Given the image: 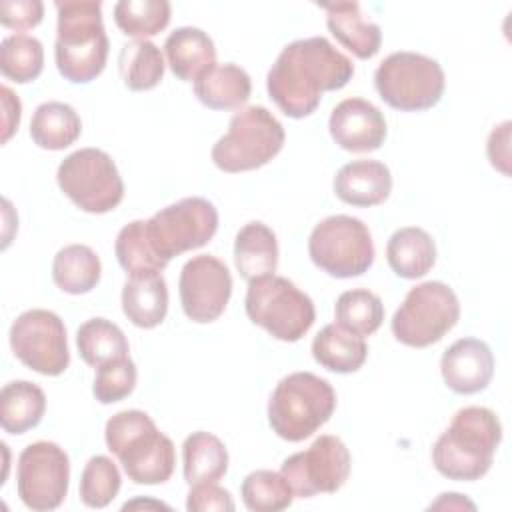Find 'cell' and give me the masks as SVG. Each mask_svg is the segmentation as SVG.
I'll use <instances>...</instances> for the list:
<instances>
[{
	"label": "cell",
	"instance_id": "6da1fadb",
	"mask_svg": "<svg viewBox=\"0 0 512 512\" xmlns=\"http://www.w3.org/2000/svg\"><path fill=\"white\" fill-rule=\"evenodd\" d=\"M354 64L324 36L294 40L282 48L266 76L274 104L290 118L310 116L324 92L344 88Z\"/></svg>",
	"mask_w": 512,
	"mask_h": 512
},
{
	"label": "cell",
	"instance_id": "7a4b0ae2",
	"mask_svg": "<svg viewBox=\"0 0 512 512\" xmlns=\"http://www.w3.org/2000/svg\"><path fill=\"white\" fill-rule=\"evenodd\" d=\"M500 440L502 424L490 408H460L434 442L432 464L448 480H480L490 470Z\"/></svg>",
	"mask_w": 512,
	"mask_h": 512
},
{
	"label": "cell",
	"instance_id": "3957f363",
	"mask_svg": "<svg viewBox=\"0 0 512 512\" xmlns=\"http://www.w3.org/2000/svg\"><path fill=\"white\" fill-rule=\"evenodd\" d=\"M108 450L120 460L134 484H164L176 464L172 440L142 410H122L104 428Z\"/></svg>",
	"mask_w": 512,
	"mask_h": 512
},
{
	"label": "cell",
	"instance_id": "277c9868",
	"mask_svg": "<svg viewBox=\"0 0 512 512\" xmlns=\"http://www.w3.org/2000/svg\"><path fill=\"white\" fill-rule=\"evenodd\" d=\"M58 34L54 58L58 72L74 84L94 80L106 66L108 36L100 2H56Z\"/></svg>",
	"mask_w": 512,
	"mask_h": 512
},
{
	"label": "cell",
	"instance_id": "5b68a950",
	"mask_svg": "<svg viewBox=\"0 0 512 512\" xmlns=\"http://www.w3.org/2000/svg\"><path fill=\"white\" fill-rule=\"evenodd\" d=\"M336 408L332 384L312 372H292L284 376L270 400V428L288 442H302L324 426Z\"/></svg>",
	"mask_w": 512,
	"mask_h": 512
},
{
	"label": "cell",
	"instance_id": "8992f818",
	"mask_svg": "<svg viewBox=\"0 0 512 512\" xmlns=\"http://www.w3.org/2000/svg\"><path fill=\"white\" fill-rule=\"evenodd\" d=\"M284 140V126L268 108L248 106L230 118L228 132L212 146V162L230 174L256 170L282 150Z\"/></svg>",
	"mask_w": 512,
	"mask_h": 512
},
{
	"label": "cell",
	"instance_id": "52a82bcc",
	"mask_svg": "<svg viewBox=\"0 0 512 512\" xmlns=\"http://www.w3.org/2000/svg\"><path fill=\"white\" fill-rule=\"evenodd\" d=\"M244 308L254 324L282 342H298L316 320L312 298L274 274L248 282Z\"/></svg>",
	"mask_w": 512,
	"mask_h": 512
},
{
	"label": "cell",
	"instance_id": "ba28073f",
	"mask_svg": "<svg viewBox=\"0 0 512 512\" xmlns=\"http://www.w3.org/2000/svg\"><path fill=\"white\" fill-rule=\"evenodd\" d=\"M442 66L418 52H392L376 72L374 86L380 98L394 110L418 112L436 106L444 94Z\"/></svg>",
	"mask_w": 512,
	"mask_h": 512
},
{
	"label": "cell",
	"instance_id": "9c48e42d",
	"mask_svg": "<svg viewBox=\"0 0 512 512\" xmlns=\"http://www.w3.org/2000/svg\"><path fill=\"white\" fill-rule=\"evenodd\" d=\"M460 318V302L454 290L438 280L422 282L408 290L392 316V334L412 348H426L442 340Z\"/></svg>",
	"mask_w": 512,
	"mask_h": 512
},
{
	"label": "cell",
	"instance_id": "30bf717a",
	"mask_svg": "<svg viewBox=\"0 0 512 512\" xmlns=\"http://www.w3.org/2000/svg\"><path fill=\"white\" fill-rule=\"evenodd\" d=\"M308 254L322 272L334 278H352L372 266L374 242L360 218L334 214L318 222L310 232Z\"/></svg>",
	"mask_w": 512,
	"mask_h": 512
},
{
	"label": "cell",
	"instance_id": "8fae6325",
	"mask_svg": "<svg viewBox=\"0 0 512 512\" xmlns=\"http://www.w3.org/2000/svg\"><path fill=\"white\" fill-rule=\"evenodd\" d=\"M60 190L84 212L106 214L124 198V182L114 160L100 148L68 154L56 172Z\"/></svg>",
	"mask_w": 512,
	"mask_h": 512
},
{
	"label": "cell",
	"instance_id": "7c38bea8",
	"mask_svg": "<svg viewBox=\"0 0 512 512\" xmlns=\"http://www.w3.org/2000/svg\"><path fill=\"white\" fill-rule=\"evenodd\" d=\"M216 230L218 212L214 204L202 196L182 198L146 220L148 240L164 262L204 246Z\"/></svg>",
	"mask_w": 512,
	"mask_h": 512
},
{
	"label": "cell",
	"instance_id": "4fadbf2b",
	"mask_svg": "<svg viewBox=\"0 0 512 512\" xmlns=\"http://www.w3.org/2000/svg\"><path fill=\"white\" fill-rule=\"evenodd\" d=\"M10 348L26 368L44 376H60L70 364L64 322L44 308L26 310L12 322Z\"/></svg>",
	"mask_w": 512,
	"mask_h": 512
},
{
	"label": "cell",
	"instance_id": "5bb4252c",
	"mask_svg": "<svg viewBox=\"0 0 512 512\" xmlns=\"http://www.w3.org/2000/svg\"><path fill=\"white\" fill-rule=\"evenodd\" d=\"M68 482L70 460L58 444L38 440L20 452L16 490L24 506L30 510H56L68 494Z\"/></svg>",
	"mask_w": 512,
	"mask_h": 512
},
{
	"label": "cell",
	"instance_id": "9a60e30c",
	"mask_svg": "<svg viewBox=\"0 0 512 512\" xmlns=\"http://www.w3.org/2000/svg\"><path fill=\"white\" fill-rule=\"evenodd\" d=\"M350 452L334 434L318 436L308 450L296 452L282 462V476L288 480L294 496L312 498L314 494H332L344 486L350 474Z\"/></svg>",
	"mask_w": 512,
	"mask_h": 512
},
{
	"label": "cell",
	"instance_id": "2e32d148",
	"mask_svg": "<svg viewBox=\"0 0 512 512\" xmlns=\"http://www.w3.org/2000/svg\"><path fill=\"white\" fill-rule=\"evenodd\" d=\"M178 290L184 314L192 322L208 324L224 312L232 294V276L222 260L200 254L182 266Z\"/></svg>",
	"mask_w": 512,
	"mask_h": 512
},
{
	"label": "cell",
	"instance_id": "e0dca14e",
	"mask_svg": "<svg viewBox=\"0 0 512 512\" xmlns=\"http://www.w3.org/2000/svg\"><path fill=\"white\" fill-rule=\"evenodd\" d=\"M328 130L332 140L348 152H372L386 140L384 114L364 98H346L334 106Z\"/></svg>",
	"mask_w": 512,
	"mask_h": 512
},
{
	"label": "cell",
	"instance_id": "ac0fdd59",
	"mask_svg": "<svg viewBox=\"0 0 512 512\" xmlns=\"http://www.w3.org/2000/svg\"><path fill=\"white\" fill-rule=\"evenodd\" d=\"M440 372L452 392L476 394L484 390L494 376L492 350L478 338H460L442 354Z\"/></svg>",
	"mask_w": 512,
	"mask_h": 512
},
{
	"label": "cell",
	"instance_id": "d6986e66",
	"mask_svg": "<svg viewBox=\"0 0 512 512\" xmlns=\"http://www.w3.org/2000/svg\"><path fill=\"white\" fill-rule=\"evenodd\" d=\"M392 190V174L384 162L352 160L334 176V194L358 208L382 204Z\"/></svg>",
	"mask_w": 512,
	"mask_h": 512
},
{
	"label": "cell",
	"instance_id": "ffe728a7",
	"mask_svg": "<svg viewBox=\"0 0 512 512\" xmlns=\"http://www.w3.org/2000/svg\"><path fill=\"white\" fill-rule=\"evenodd\" d=\"M322 8L326 10L328 30L346 50L360 60L378 54L382 44L380 26L362 14L358 2H334L324 4Z\"/></svg>",
	"mask_w": 512,
	"mask_h": 512
},
{
	"label": "cell",
	"instance_id": "44dd1931",
	"mask_svg": "<svg viewBox=\"0 0 512 512\" xmlns=\"http://www.w3.org/2000/svg\"><path fill=\"white\" fill-rule=\"evenodd\" d=\"M164 52L172 74L186 82H196L216 64V48L212 38L194 26H182L170 32Z\"/></svg>",
	"mask_w": 512,
	"mask_h": 512
},
{
	"label": "cell",
	"instance_id": "7402d4cb",
	"mask_svg": "<svg viewBox=\"0 0 512 512\" xmlns=\"http://www.w3.org/2000/svg\"><path fill=\"white\" fill-rule=\"evenodd\" d=\"M234 262L248 282L272 276L278 266V240L264 222L244 224L234 240Z\"/></svg>",
	"mask_w": 512,
	"mask_h": 512
},
{
	"label": "cell",
	"instance_id": "603a6c76",
	"mask_svg": "<svg viewBox=\"0 0 512 512\" xmlns=\"http://www.w3.org/2000/svg\"><path fill=\"white\" fill-rule=\"evenodd\" d=\"M386 260L396 276L416 280L432 270L436 262V244L426 230L404 226L390 236L386 244Z\"/></svg>",
	"mask_w": 512,
	"mask_h": 512
},
{
	"label": "cell",
	"instance_id": "cb8c5ba5",
	"mask_svg": "<svg viewBox=\"0 0 512 512\" xmlns=\"http://www.w3.org/2000/svg\"><path fill=\"white\" fill-rule=\"evenodd\" d=\"M250 76L236 64H214L194 82L196 98L210 110H234L248 102Z\"/></svg>",
	"mask_w": 512,
	"mask_h": 512
},
{
	"label": "cell",
	"instance_id": "d4e9b609",
	"mask_svg": "<svg viewBox=\"0 0 512 512\" xmlns=\"http://www.w3.org/2000/svg\"><path fill=\"white\" fill-rule=\"evenodd\" d=\"M122 310L138 328L162 324L168 312V286L164 276H130L122 288Z\"/></svg>",
	"mask_w": 512,
	"mask_h": 512
},
{
	"label": "cell",
	"instance_id": "484cf974",
	"mask_svg": "<svg viewBox=\"0 0 512 512\" xmlns=\"http://www.w3.org/2000/svg\"><path fill=\"white\" fill-rule=\"evenodd\" d=\"M312 356L330 372L350 374L366 362L368 346L362 336H356L338 324H326L312 340Z\"/></svg>",
	"mask_w": 512,
	"mask_h": 512
},
{
	"label": "cell",
	"instance_id": "4316f807",
	"mask_svg": "<svg viewBox=\"0 0 512 512\" xmlns=\"http://www.w3.org/2000/svg\"><path fill=\"white\" fill-rule=\"evenodd\" d=\"M46 394L28 380H12L0 392V424L8 434H24L40 424Z\"/></svg>",
	"mask_w": 512,
	"mask_h": 512
},
{
	"label": "cell",
	"instance_id": "83f0119b",
	"mask_svg": "<svg viewBox=\"0 0 512 512\" xmlns=\"http://www.w3.org/2000/svg\"><path fill=\"white\" fill-rule=\"evenodd\" d=\"M182 468L190 486L218 482L228 470V450L218 436L192 432L182 444Z\"/></svg>",
	"mask_w": 512,
	"mask_h": 512
},
{
	"label": "cell",
	"instance_id": "f1b7e54d",
	"mask_svg": "<svg viewBox=\"0 0 512 512\" xmlns=\"http://www.w3.org/2000/svg\"><path fill=\"white\" fill-rule=\"evenodd\" d=\"M82 122L78 112L64 102H42L30 120V138L44 150H64L78 140Z\"/></svg>",
	"mask_w": 512,
	"mask_h": 512
},
{
	"label": "cell",
	"instance_id": "f546056e",
	"mask_svg": "<svg viewBox=\"0 0 512 512\" xmlns=\"http://www.w3.org/2000/svg\"><path fill=\"white\" fill-rule=\"evenodd\" d=\"M102 264L96 252L86 244H70L56 252L52 262V280L66 294H86L100 282Z\"/></svg>",
	"mask_w": 512,
	"mask_h": 512
},
{
	"label": "cell",
	"instance_id": "4dcf8cb0",
	"mask_svg": "<svg viewBox=\"0 0 512 512\" xmlns=\"http://www.w3.org/2000/svg\"><path fill=\"white\" fill-rule=\"evenodd\" d=\"M76 346L80 358L92 368L124 358L130 350L124 332L106 318L86 320L76 332Z\"/></svg>",
	"mask_w": 512,
	"mask_h": 512
},
{
	"label": "cell",
	"instance_id": "1f68e13d",
	"mask_svg": "<svg viewBox=\"0 0 512 512\" xmlns=\"http://www.w3.org/2000/svg\"><path fill=\"white\" fill-rule=\"evenodd\" d=\"M118 68L124 84L134 90H152L164 76V56L150 40H132L122 46Z\"/></svg>",
	"mask_w": 512,
	"mask_h": 512
},
{
	"label": "cell",
	"instance_id": "d6a6232c",
	"mask_svg": "<svg viewBox=\"0 0 512 512\" xmlns=\"http://www.w3.org/2000/svg\"><path fill=\"white\" fill-rule=\"evenodd\" d=\"M118 264L128 276L160 274L168 262H164L152 248L146 234V220H134L126 224L114 242Z\"/></svg>",
	"mask_w": 512,
	"mask_h": 512
},
{
	"label": "cell",
	"instance_id": "836d02e7",
	"mask_svg": "<svg viewBox=\"0 0 512 512\" xmlns=\"http://www.w3.org/2000/svg\"><path fill=\"white\" fill-rule=\"evenodd\" d=\"M334 316L338 326L364 338L380 328L384 320V306L374 292L366 288H354L338 296Z\"/></svg>",
	"mask_w": 512,
	"mask_h": 512
},
{
	"label": "cell",
	"instance_id": "e575fe53",
	"mask_svg": "<svg viewBox=\"0 0 512 512\" xmlns=\"http://www.w3.org/2000/svg\"><path fill=\"white\" fill-rule=\"evenodd\" d=\"M44 68L42 42L28 34H10L0 44V70L4 78L26 84L36 80Z\"/></svg>",
	"mask_w": 512,
	"mask_h": 512
},
{
	"label": "cell",
	"instance_id": "d590c367",
	"mask_svg": "<svg viewBox=\"0 0 512 512\" xmlns=\"http://www.w3.org/2000/svg\"><path fill=\"white\" fill-rule=\"evenodd\" d=\"M116 26L136 40L158 34L170 22V2L166 0H120L114 6Z\"/></svg>",
	"mask_w": 512,
	"mask_h": 512
},
{
	"label": "cell",
	"instance_id": "8d00e7d4",
	"mask_svg": "<svg viewBox=\"0 0 512 512\" xmlns=\"http://www.w3.org/2000/svg\"><path fill=\"white\" fill-rule=\"evenodd\" d=\"M242 502L252 512H278L292 504L294 492L282 472L254 470L240 486Z\"/></svg>",
	"mask_w": 512,
	"mask_h": 512
},
{
	"label": "cell",
	"instance_id": "74e56055",
	"mask_svg": "<svg viewBox=\"0 0 512 512\" xmlns=\"http://www.w3.org/2000/svg\"><path fill=\"white\" fill-rule=\"evenodd\" d=\"M120 472L108 456H92L80 476V500L88 508H106L120 490Z\"/></svg>",
	"mask_w": 512,
	"mask_h": 512
},
{
	"label": "cell",
	"instance_id": "f35d334b",
	"mask_svg": "<svg viewBox=\"0 0 512 512\" xmlns=\"http://www.w3.org/2000/svg\"><path fill=\"white\" fill-rule=\"evenodd\" d=\"M136 376V364L130 360V356L112 360L98 368L92 392L100 404L120 402L132 394L136 386Z\"/></svg>",
	"mask_w": 512,
	"mask_h": 512
},
{
	"label": "cell",
	"instance_id": "ab89813d",
	"mask_svg": "<svg viewBox=\"0 0 512 512\" xmlns=\"http://www.w3.org/2000/svg\"><path fill=\"white\" fill-rule=\"evenodd\" d=\"M44 4L40 0H4L0 2V22L10 30H28L42 22Z\"/></svg>",
	"mask_w": 512,
	"mask_h": 512
},
{
	"label": "cell",
	"instance_id": "60d3db41",
	"mask_svg": "<svg viewBox=\"0 0 512 512\" xmlns=\"http://www.w3.org/2000/svg\"><path fill=\"white\" fill-rule=\"evenodd\" d=\"M186 508L190 512H232L234 510V500L228 490L218 486L216 482H206V484H196L190 486L188 498H186Z\"/></svg>",
	"mask_w": 512,
	"mask_h": 512
},
{
	"label": "cell",
	"instance_id": "b9f144b4",
	"mask_svg": "<svg viewBox=\"0 0 512 512\" xmlns=\"http://www.w3.org/2000/svg\"><path fill=\"white\" fill-rule=\"evenodd\" d=\"M490 164L500 170L504 176H510V122H502L496 126L490 136H488V146H486Z\"/></svg>",
	"mask_w": 512,
	"mask_h": 512
},
{
	"label": "cell",
	"instance_id": "7bdbcfd3",
	"mask_svg": "<svg viewBox=\"0 0 512 512\" xmlns=\"http://www.w3.org/2000/svg\"><path fill=\"white\" fill-rule=\"evenodd\" d=\"M2 106H4V134H2V142H8L10 136L18 130L20 110H22L18 96L8 86H2Z\"/></svg>",
	"mask_w": 512,
	"mask_h": 512
},
{
	"label": "cell",
	"instance_id": "ee69618b",
	"mask_svg": "<svg viewBox=\"0 0 512 512\" xmlns=\"http://www.w3.org/2000/svg\"><path fill=\"white\" fill-rule=\"evenodd\" d=\"M430 508H470V510H474L476 506H474V502H470L462 494L446 492V494H440V498L436 502H432Z\"/></svg>",
	"mask_w": 512,
	"mask_h": 512
}]
</instances>
